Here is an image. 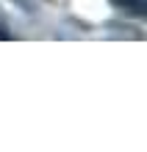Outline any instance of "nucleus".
<instances>
[{
  "label": "nucleus",
  "mask_w": 147,
  "mask_h": 152,
  "mask_svg": "<svg viewBox=\"0 0 147 152\" xmlns=\"http://www.w3.org/2000/svg\"><path fill=\"white\" fill-rule=\"evenodd\" d=\"M14 3H20V6H25V8H28V6H31V0H14Z\"/></svg>",
  "instance_id": "3"
},
{
  "label": "nucleus",
  "mask_w": 147,
  "mask_h": 152,
  "mask_svg": "<svg viewBox=\"0 0 147 152\" xmlns=\"http://www.w3.org/2000/svg\"><path fill=\"white\" fill-rule=\"evenodd\" d=\"M108 3L131 17H144V11H147V0H108Z\"/></svg>",
  "instance_id": "1"
},
{
  "label": "nucleus",
  "mask_w": 147,
  "mask_h": 152,
  "mask_svg": "<svg viewBox=\"0 0 147 152\" xmlns=\"http://www.w3.org/2000/svg\"><path fill=\"white\" fill-rule=\"evenodd\" d=\"M0 39H3V42L14 39V33H11V28H8V22H6V17H3V14H0Z\"/></svg>",
  "instance_id": "2"
}]
</instances>
